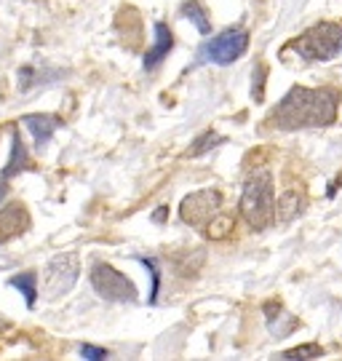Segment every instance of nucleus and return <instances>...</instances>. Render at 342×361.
<instances>
[{
    "label": "nucleus",
    "instance_id": "1",
    "mask_svg": "<svg viewBox=\"0 0 342 361\" xmlns=\"http://www.w3.org/2000/svg\"><path fill=\"white\" fill-rule=\"evenodd\" d=\"M337 110H340V94L334 89L294 86L273 107V113L267 116V123L281 131L324 129V126H331L337 121Z\"/></svg>",
    "mask_w": 342,
    "mask_h": 361
},
{
    "label": "nucleus",
    "instance_id": "2",
    "mask_svg": "<svg viewBox=\"0 0 342 361\" xmlns=\"http://www.w3.org/2000/svg\"><path fill=\"white\" fill-rule=\"evenodd\" d=\"M283 51H294L305 65L337 59L342 54V22H318L305 30L300 38L289 40Z\"/></svg>",
    "mask_w": 342,
    "mask_h": 361
},
{
    "label": "nucleus",
    "instance_id": "3",
    "mask_svg": "<svg viewBox=\"0 0 342 361\" xmlns=\"http://www.w3.org/2000/svg\"><path fill=\"white\" fill-rule=\"evenodd\" d=\"M276 212V193H273V177L270 171L259 169L246 180L241 193V214L252 231H265L273 222Z\"/></svg>",
    "mask_w": 342,
    "mask_h": 361
},
{
    "label": "nucleus",
    "instance_id": "4",
    "mask_svg": "<svg viewBox=\"0 0 342 361\" xmlns=\"http://www.w3.org/2000/svg\"><path fill=\"white\" fill-rule=\"evenodd\" d=\"M78 273H80V257L78 252H62L51 259L46 265V271L40 276V289L49 300L64 297L78 281Z\"/></svg>",
    "mask_w": 342,
    "mask_h": 361
},
{
    "label": "nucleus",
    "instance_id": "5",
    "mask_svg": "<svg viewBox=\"0 0 342 361\" xmlns=\"http://www.w3.org/2000/svg\"><path fill=\"white\" fill-rule=\"evenodd\" d=\"M91 286L97 289L99 297L113 300V302H134L137 300V286L107 262H97L91 268Z\"/></svg>",
    "mask_w": 342,
    "mask_h": 361
},
{
    "label": "nucleus",
    "instance_id": "6",
    "mask_svg": "<svg viewBox=\"0 0 342 361\" xmlns=\"http://www.w3.org/2000/svg\"><path fill=\"white\" fill-rule=\"evenodd\" d=\"M249 49V32L241 27H233L225 30L222 35L212 38L201 49V59L206 62H214V65H233L236 59H241Z\"/></svg>",
    "mask_w": 342,
    "mask_h": 361
},
{
    "label": "nucleus",
    "instance_id": "7",
    "mask_svg": "<svg viewBox=\"0 0 342 361\" xmlns=\"http://www.w3.org/2000/svg\"><path fill=\"white\" fill-rule=\"evenodd\" d=\"M219 207H222V195H219V190L206 188V190H195V193L182 198L179 217H182L185 225H190V228H203V225L219 212Z\"/></svg>",
    "mask_w": 342,
    "mask_h": 361
},
{
    "label": "nucleus",
    "instance_id": "8",
    "mask_svg": "<svg viewBox=\"0 0 342 361\" xmlns=\"http://www.w3.org/2000/svg\"><path fill=\"white\" fill-rule=\"evenodd\" d=\"M30 217H27V209L22 204H8V207L0 209V244L11 241L13 235L27 231Z\"/></svg>",
    "mask_w": 342,
    "mask_h": 361
},
{
    "label": "nucleus",
    "instance_id": "9",
    "mask_svg": "<svg viewBox=\"0 0 342 361\" xmlns=\"http://www.w3.org/2000/svg\"><path fill=\"white\" fill-rule=\"evenodd\" d=\"M305 209V193L300 188H286L281 198L276 201V212H273V219L279 222H292L300 212Z\"/></svg>",
    "mask_w": 342,
    "mask_h": 361
},
{
    "label": "nucleus",
    "instance_id": "10",
    "mask_svg": "<svg viewBox=\"0 0 342 361\" xmlns=\"http://www.w3.org/2000/svg\"><path fill=\"white\" fill-rule=\"evenodd\" d=\"M22 123L32 131V137H35V145H38V147H46V145L51 142V137H54V131L62 126L59 118H54V116H25L22 118Z\"/></svg>",
    "mask_w": 342,
    "mask_h": 361
},
{
    "label": "nucleus",
    "instance_id": "11",
    "mask_svg": "<svg viewBox=\"0 0 342 361\" xmlns=\"http://www.w3.org/2000/svg\"><path fill=\"white\" fill-rule=\"evenodd\" d=\"M174 38H171V30L164 22H155V46L145 54V70H152L161 59H166V54L171 51Z\"/></svg>",
    "mask_w": 342,
    "mask_h": 361
},
{
    "label": "nucleus",
    "instance_id": "12",
    "mask_svg": "<svg viewBox=\"0 0 342 361\" xmlns=\"http://www.w3.org/2000/svg\"><path fill=\"white\" fill-rule=\"evenodd\" d=\"M265 310H267V329H270V335L286 337L289 332H294L300 326V322L294 319L292 313H286V310L281 308L279 302H270Z\"/></svg>",
    "mask_w": 342,
    "mask_h": 361
},
{
    "label": "nucleus",
    "instance_id": "13",
    "mask_svg": "<svg viewBox=\"0 0 342 361\" xmlns=\"http://www.w3.org/2000/svg\"><path fill=\"white\" fill-rule=\"evenodd\" d=\"M27 164H30V158H27L25 142H22V137H19V134H13L11 161H8V166L3 169V174H0V198L6 195V182L11 180L13 174H19L22 169H27Z\"/></svg>",
    "mask_w": 342,
    "mask_h": 361
},
{
    "label": "nucleus",
    "instance_id": "14",
    "mask_svg": "<svg viewBox=\"0 0 342 361\" xmlns=\"http://www.w3.org/2000/svg\"><path fill=\"white\" fill-rule=\"evenodd\" d=\"M203 228H206V235H209V238L222 241V238H228L230 233H233V228H236V217L228 214V212H216L214 217L209 219Z\"/></svg>",
    "mask_w": 342,
    "mask_h": 361
},
{
    "label": "nucleus",
    "instance_id": "15",
    "mask_svg": "<svg viewBox=\"0 0 342 361\" xmlns=\"http://www.w3.org/2000/svg\"><path fill=\"white\" fill-rule=\"evenodd\" d=\"M8 284L25 295L27 308H35V300H38V273H32V271L19 273V276H13Z\"/></svg>",
    "mask_w": 342,
    "mask_h": 361
},
{
    "label": "nucleus",
    "instance_id": "16",
    "mask_svg": "<svg viewBox=\"0 0 342 361\" xmlns=\"http://www.w3.org/2000/svg\"><path fill=\"white\" fill-rule=\"evenodd\" d=\"M182 13H185V16L190 19L193 25H195L198 30H201L203 35H206V32L212 30V22L206 19V13H203V8H201V3H195V0H190V3H185V6H182Z\"/></svg>",
    "mask_w": 342,
    "mask_h": 361
},
{
    "label": "nucleus",
    "instance_id": "17",
    "mask_svg": "<svg viewBox=\"0 0 342 361\" xmlns=\"http://www.w3.org/2000/svg\"><path fill=\"white\" fill-rule=\"evenodd\" d=\"M222 142H225V137H222V134H216V131H206L203 137L195 140V147H190V155L193 158H198V155L209 153L212 147H216V145H222Z\"/></svg>",
    "mask_w": 342,
    "mask_h": 361
},
{
    "label": "nucleus",
    "instance_id": "18",
    "mask_svg": "<svg viewBox=\"0 0 342 361\" xmlns=\"http://www.w3.org/2000/svg\"><path fill=\"white\" fill-rule=\"evenodd\" d=\"M324 353V348L318 343H307V345H297V348L286 350L283 359H318Z\"/></svg>",
    "mask_w": 342,
    "mask_h": 361
},
{
    "label": "nucleus",
    "instance_id": "19",
    "mask_svg": "<svg viewBox=\"0 0 342 361\" xmlns=\"http://www.w3.org/2000/svg\"><path fill=\"white\" fill-rule=\"evenodd\" d=\"M80 356L83 359H107L110 353L104 348H97V345H80Z\"/></svg>",
    "mask_w": 342,
    "mask_h": 361
}]
</instances>
